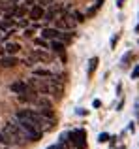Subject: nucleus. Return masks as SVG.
<instances>
[{"instance_id": "21", "label": "nucleus", "mask_w": 139, "mask_h": 149, "mask_svg": "<svg viewBox=\"0 0 139 149\" xmlns=\"http://www.w3.org/2000/svg\"><path fill=\"white\" fill-rule=\"evenodd\" d=\"M26 25H28V23H26L25 19H21V21H19V26H26Z\"/></svg>"}, {"instance_id": "11", "label": "nucleus", "mask_w": 139, "mask_h": 149, "mask_svg": "<svg viewBox=\"0 0 139 149\" xmlns=\"http://www.w3.org/2000/svg\"><path fill=\"white\" fill-rule=\"evenodd\" d=\"M30 57H32L34 61H47L49 55L45 53V51H32V55H30Z\"/></svg>"}, {"instance_id": "9", "label": "nucleus", "mask_w": 139, "mask_h": 149, "mask_svg": "<svg viewBox=\"0 0 139 149\" xmlns=\"http://www.w3.org/2000/svg\"><path fill=\"white\" fill-rule=\"evenodd\" d=\"M34 76H36V77H45V79H49V77H55V74H53L51 70H47V68H34Z\"/></svg>"}, {"instance_id": "8", "label": "nucleus", "mask_w": 139, "mask_h": 149, "mask_svg": "<svg viewBox=\"0 0 139 149\" xmlns=\"http://www.w3.org/2000/svg\"><path fill=\"white\" fill-rule=\"evenodd\" d=\"M17 62H19V61L13 57V55H6V57L0 58V66H2V68H13Z\"/></svg>"}, {"instance_id": "4", "label": "nucleus", "mask_w": 139, "mask_h": 149, "mask_svg": "<svg viewBox=\"0 0 139 149\" xmlns=\"http://www.w3.org/2000/svg\"><path fill=\"white\" fill-rule=\"evenodd\" d=\"M70 140H72V143H73L77 149H87V134H85L83 128L70 132Z\"/></svg>"}, {"instance_id": "14", "label": "nucleus", "mask_w": 139, "mask_h": 149, "mask_svg": "<svg viewBox=\"0 0 139 149\" xmlns=\"http://www.w3.org/2000/svg\"><path fill=\"white\" fill-rule=\"evenodd\" d=\"M11 26H13L11 19H0V30H10Z\"/></svg>"}, {"instance_id": "18", "label": "nucleus", "mask_w": 139, "mask_h": 149, "mask_svg": "<svg viewBox=\"0 0 139 149\" xmlns=\"http://www.w3.org/2000/svg\"><path fill=\"white\" fill-rule=\"evenodd\" d=\"M36 2H40V6H47V4H51L53 0H36Z\"/></svg>"}, {"instance_id": "2", "label": "nucleus", "mask_w": 139, "mask_h": 149, "mask_svg": "<svg viewBox=\"0 0 139 149\" xmlns=\"http://www.w3.org/2000/svg\"><path fill=\"white\" fill-rule=\"evenodd\" d=\"M15 119H17V117H15ZM17 123L21 125V128L25 130L26 140H30V142H38V140H41V134H43V132L38 130V128L34 127L28 119H17Z\"/></svg>"}, {"instance_id": "20", "label": "nucleus", "mask_w": 139, "mask_h": 149, "mask_svg": "<svg viewBox=\"0 0 139 149\" xmlns=\"http://www.w3.org/2000/svg\"><path fill=\"white\" fill-rule=\"evenodd\" d=\"M107 138H109L107 134H102V136H100V142H107Z\"/></svg>"}, {"instance_id": "12", "label": "nucleus", "mask_w": 139, "mask_h": 149, "mask_svg": "<svg viewBox=\"0 0 139 149\" xmlns=\"http://www.w3.org/2000/svg\"><path fill=\"white\" fill-rule=\"evenodd\" d=\"M96 68H98V57H92L90 61H88V70H87V74H88V76H92Z\"/></svg>"}, {"instance_id": "3", "label": "nucleus", "mask_w": 139, "mask_h": 149, "mask_svg": "<svg viewBox=\"0 0 139 149\" xmlns=\"http://www.w3.org/2000/svg\"><path fill=\"white\" fill-rule=\"evenodd\" d=\"M0 143L2 146H8V147H23L25 146V142L19 138H15L11 132H8L6 128L4 130H0Z\"/></svg>"}, {"instance_id": "22", "label": "nucleus", "mask_w": 139, "mask_h": 149, "mask_svg": "<svg viewBox=\"0 0 139 149\" xmlns=\"http://www.w3.org/2000/svg\"><path fill=\"white\" fill-rule=\"evenodd\" d=\"M0 149H15V147H8V146H2V143H0Z\"/></svg>"}, {"instance_id": "6", "label": "nucleus", "mask_w": 139, "mask_h": 149, "mask_svg": "<svg viewBox=\"0 0 139 149\" xmlns=\"http://www.w3.org/2000/svg\"><path fill=\"white\" fill-rule=\"evenodd\" d=\"M28 17L32 19V21H40V19H43V17H45V10H43V6H40V4H34V6L30 8Z\"/></svg>"}, {"instance_id": "13", "label": "nucleus", "mask_w": 139, "mask_h": 149, "mask_svg": "<svg viewBox=\"0 0 139 149\" xmlns=\"http://www.w3.org/2000/svg\"><path fill=\"white\" fill-rule=\"evenodd\" d=\"M19 49H21V45H19V44H11V42H10V44H6V53L8 55H15Z\"/></svg>"}, {"instance_id": "19", "label": "nucleus", "mask_w": 139, "mask_h": 149, "mask_svg": "<svg viewBox=\"0 0 139 149\" xmlns=\"http://www.w3.org/2000/svg\"><path fill=\"white\" fill-rule=\"evenodd\" d=\"M137 76H139V66H137V68H136V70H133V72H132V77H133V79H136Z\"/></svg>"}, {"instance_id": "17", "label": "nucleus", "mask_w": 139, "mask_h": 149, "mask_svg": "<svg viewBox=\"0 0 139 149\" xmlns=\"http://www.w3.org/2000/svg\"><path fill=\"white\" fill-rule=\"evenodd\" d=\"M73 17H75V21H77V23H81V21H83V19H85V17H83V15H81V13H73Z\"/></svg>"}, {"instance_id": "10", "label": "nucleus", "mask_w": 139, "mask_h": 149, "mask_svg": "<svg viewBox=\"0 0 139 149\" xmlns=\"http://www.w3.org/2000/svg\"><path fill=\"white\" fill-rule=\"evenodd\" d=\"M49 47H51L53 51H56V53H64V42L62 40H51V44H49Z\"/></svg>"}, {"instance_id": "1", "label": "nucleus", "mask_w": 139, "mask_h": 149, "mask_svg": "<svg viewBox=\"0 0 139 149\" xmlns=\"http://www.w3.org/2000/svg\"><path fill=\"white\" fill-rule=\"evenodd\" d=\"M15 117H17V119H28L30 123H32L38 130H41V132L51 130V128L55 127V117H45V115H41L38 109H28V108L26 109H19Z\"/></svg>"}, {"instance_id": "5", "label": "nucleus", "mask_w": 139, "mask_h": 149, "mask_svg": "<svg viewBox=\"0 0 139 149\" xmlns=\"http://www.w3.org/2000/svg\"><path fill=\"white\" fill-rule=\"evenodd\" d=\"M10 91L11 93H15V95H25V93H30V91H34L32 87H30L26 81H15V83H11L10 85Z\"/></svg>"}, {"instance_id": "15", "label": "nucleus", "mask_w": 139, "mask_h": 149, "mask_svg": "<svg viewBox=\"0 0 139 149\" xmlns=\"http://www.w3.org/2000/svg\"><path fill=\"white\" fill-rule=\"evenodd\" d=\"M56 13H58V8H51V10L45 13V19H49V21H53V19H56Z\"/></svg>"}, {"instance_id": "7", "label": "nucleus", "mask_w": 139, "mask_h": 149, "mask_svg": "<svg viewBox=\"0 0 139 149\" xmlns=\"http://www.w3.org/2000/svg\"><path fill=\"white\" fill-rule=\"evenodd\" d=\"M41 38H45V40H60L62 32L58 29H43L41 30Z\"/></svg>"}, {"instance_id": "16", "label": "nucleus", "mask_w": 139, "mask_h": 149, "mask_svg": "<svg viewBox=\"0 0 139 149\" xmlns=\"http://www.w3.org/2000/svg\"><path fill=\"white\" fill-rule=\"evenodd\" d=\"M34 44H36V45H41V47H49L47 42H45V38H36V40H34Z\"/></svg>"}]
</instances>
